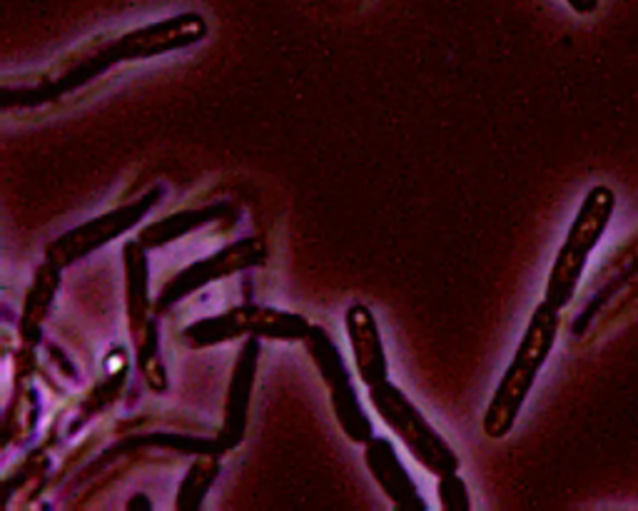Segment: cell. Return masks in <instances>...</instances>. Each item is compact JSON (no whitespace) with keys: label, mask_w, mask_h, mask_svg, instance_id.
Returning a JSON list of instances; mask_svg holds the SVG:
<instances>
[{"label":"cell","mask_w":638,"mask_h":511,"mask_svg":"<svg viewBox=\"0 0 638 511\" xmlns=\"http://www.w3.org/2000/svg\"><path fill=\"white\" fill-rule=\"evenodd\" d=\"M267 250L260 238H245L228 245L220 253L200 259L185 267L183 272H177L172 280L160 290V297L155 302V312H165L175 302L185 300L187 294L203 290L205 284L225 280L230 275H237L243 270H253V267L265 265Z\"/></svg>","instance_id":"6"},{"label":"cell","mask_w":638,"mask_h":511,"mask_svg":"<svg viewBox=\"0 0 638 511\" xmlns=\"http://www.w3.org/2000/svg\"><path fill=\"white\" fill-rule=\"evenodd\" d=\"M330 397H332L334 417H338V422L342 424L344 435H347L352 441H357V445H367V441L375 437V429L367 414L361 412L357 392L355 387H352V379L349 382L332 385Z\"/></svg>","instance_id":"14"},{"label":"cell","mask_w":638,"mask_h":511,"mask_svg":"<svg viewBox=\"0 0 638 511\" xmlns=\"http://www.w3.org/2000/svg\"><path fill=\"white\" fill-rule=\"evenodd\" d=\"M305 344H307L309 354H312L315 365L319 369V375H322V379L327 382V387L349 382V372H347V367H344L342 354L338 352V348H334L330 334L324 332V327L312 325Z\"/></svg>","instance_id":"16"},{"label":"cell","mask_w":638,"mask_h":511,"mask_svg":"<svg viewBox=\"0 0 638 511\" xmlns=\"http://www.w3.org/2000/svg\"><path fill=\"white\" fill-rule=\"evenodd\" d=\"M140 240L125 242L123 265H125V300H127V323L135 350L145 342L150 329V270L148 255Z\"/></svg>","instance_id":"11"},{"label":"cell","mask_w":638,"mask_h":511,"mask_svg":"<svg viewBox=\"0 0 638 511\" xmlns=\"http://www.w3.org/2000/svg\"><path fill=\"white\" fill-rule=\"evenodd\" d=\"M137 504H143L145 509H152V504H150V501H148V499H145V497H143V494H135V497H133L131 501H127V509H135Z\"/></svg>","instance_id":"19"},{"label":"cell","mask_w":638,"mask_h":511,"mask_svg":"<svg viewBox=\"0 0 638 511\" xmlns=\"http://www.w3.org/2000/svg\"><path fill=\"white\" fill-rule=\"evenodd\" d=\"M616 210V195L606 185H597L589 190L584 203L576 212L572 228L566 232V240L559 255L551 265L547 280V302L556 309H564L574 300L576 288H579L586 263L593 250L606 232L611 218Z\"/></svg>","instance_id":"2"},{"label":"cell","mask_w":638,"mask_h":511,"mask_svg":"<svg viewBox=\"0 0 638 511\" xmlns=\"http://www.w3.org/2000/svg\"><path fill=\"white\" fill-rule=\"evenodd\" d=\"M439 501H442L444 509H462L467 511L471 509V501H469V491H467V484L459 474H446V476H439Z\"/></svg>","instance_id":"17"},{"label":"cell","mask_w":638,"mask_h":511,"mask_svg":"<svg viewBox=\"0 0 638 511\" xmlns=\"http://www.w3.org/2000/svg\"><path fill=\"white\" fill-rule=\"evenodd\" d=\"M369 402H372L387 427L402 439L409 454L429 474L446 476L459 472V457L454 454V449L446 445V439L439 435L432 424L425 419V414L412 404L409 397L400 387L392 385L390 379L369 387Z\"/></svg>","instance_id":"3"},{"label":"cell","mask_w":638,"mask_h":511,"mask_svg":"<svg viewBox=\"0 0 638 511\" xmlns=\"http://www.w3.org/2000/svg\"><path fill=\"white\" fill-rule=\"evenodd\" d=\"M60 288V267L53 263H42L38 267L36 277H33V284L28 290V297H25L23 315H21V337L28 344H36L40 340V327L46 323L48 309L53 305L56 292Z\"/></svg>","instance_id":"12"},{"label":"cell","mask_w":638,"mask_h":511,"mask_svg":"<svg viewBox=\"0 0 638 511\" xmlns=\"http://www.w3.org/2000/svg\"><path fill=\"white\" fill-rule=\"evenodd\" d=\"M344 327H347V337L352 344V354H355V365L359 372V379L367 387H375L379 382L390 379V362H387L384 342L379 334V325L367 305H352L344 315Z\"/></svg>","instance_id":"8"},{"label":"cell","mask_w":638,"mask_h":511,"mask_svg":"<svg viewBox=\"0 0 638 511\" xmlns=\"http://www.w3.org/2000/svg\"><path fill=\"white\" fill-rule=\"evenodd\" d=\"M559 312L562 309L549 305L547 300L533 309L519 348H516L512 362H508L504 377L499 379V387L494 389L487 406L484 422H481V429H484L489 439H504L514 429L516 419H519L526 397H529L541 367H544L551 350H554L559 334Z\"/></svg>","instance_id":"1"},{"label":"cell","mask_w":638,"mask_h":511,"mask_svg":"<svg viewBox=\"0 0 638 511\" xmlns=\"http://www.w3.org/2000/svg\"><path fill=\"white\" fill-rule=\"evenodd\" d=\"M220 476V464L214 457H200L189 466L183 484H180L175 507L180 511H195L203 507V501L210 491L212 482Z\"/></svg>","instance_id":"15"},{"label":"cell","mask_w":638,"mask_h":511,"mask_svg":"<svg viewBox=\"0 0 638 511\" xmlns=\"http://www.w3.org/2000/svg\"><path fill=\"white\" fill-rule=\"evenodd\" d=\"M207 21L200 13L187 11L180 15H170L165 21H155L143 25V28H133L115 38L120 63H133V60H150L158 56L175 53V50H185L195 42L207 38Z\"/></svg>","instance_id":"7"},{"label":"cell","mask_w":638,"mask_h":511,"mask_svg":"<svg viewBox=\"0 0 638 511\" xmlns=\"http://www.w3.org/2000/svg\"><path fill=\"white\" fill-rule=\"evenodd\" d=\"M162 200V190L152 187L148 193L137 197V200L127 203L118 210H110L100 218H93L88 222L77 224L71 232L65 235L56 238L50 245L46 247V259L53 263L60 270L71 267L77 259L93 255L95 250L106 247L108 242L118 240L125 232H131L137 222H140L145 215H148L155 205Z\"/></svg>","instance_id":"5"},{"label":"cell","mask_w":638,"mask_h":511,"mask_svg":"<svg viewBox=\"0 0 638 511\" xmlns=\"http://www.w3.org/2000/svg\"><path fill=\"white\" fill-rule=\"evenodd\" d=\"M312 325L305 317L274 307H235L225 315L207 317L185 329V340L193 348H212L237 337H260V340L305 342Z\"/></svg>","instance_id":"4"},{"label":"cell","mask_w":638,"mask_h":511,"mask_svg":"<svg viewBox=\"0 0 638 511\" xmlns=\"http://www.w3.org/2000/svg\"><path fill=\"white\" fill-rule=\"evenodd\" d=\"M566 3L572 5L574 13H579V15H591V13H597V8H599V0H566Z\"/></svg>","instance_id":"18"},{"label":"cell","mask_w":638,"mask_h":511,"mask_svg":"<svg viewBox=\"0 0 638 511\" xmlns=\"http://www.w3.org/2000/svg\"><path fill=\"white\" fill-rule=\"evenodd\" d=\"M257 362H260V337H247L245 348L240 350L235 372L230 379V392L225 402V422H222V441L225 449L237 447L245 439L249 400L257 377Z\"/></svg>","instance_id":"9"},{"label":"cell","mask_w":638,"mask_h":511,"mask_svg":"<svg viewBox=\"0 0 638 511\" xmlns=\"http://www.w3.org/2000/svg\"><path fill=\"white\" fill-rule=\"evenodd\" d=\"M365 462L372 472L375 482L379 484L392 504L402 511H421L427 509L425 499L419 497L417 487H414L412 476L404 470L402 459L396 457V449L390 439L372 437L365 445Z\"/></svg>","instance_id":"10"},{"label":"cell","mask_w":638,"mask_h":511,"mask_svg":"<svg viewBox=\"0 0 638 511\" xmlns=\"http://www.w3.org/2000/svg\"><path fill=\"white\" fill-rule=\"evenodd\" d=\"M220 215H222L220 205L203 207V210H183L177 215H170V218L165 220L150 224V228H145L140 235H137V240H140L148 250L162 247L168 245V242L183 238L187 235V232L203 228V224L207 222H212L214 218H220Z\"/></svg>","instance_id":"13"}]
</instances>
